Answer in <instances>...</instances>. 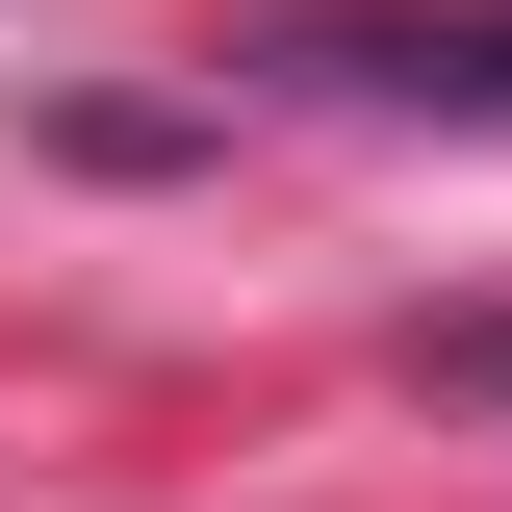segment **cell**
Masks as SVG:
<instances>
[{
	"mask_svg": "<svg viewBox=\"0 0 512 512\" xmlns=\"http://www.w3.org/2000/svg\"><path fill=\"white\" fill-rule=\"evenodd\" d=\"M282 103H410V128H512V0H308L256 26Z\"/></svg>",
	"mask_w": 512,
	"mask_h": 512,
	"instance_id": "1",
	"label": "cell"
},
{
	"mask_svg": "<svg viewBox=\"0 0 512 512\" xmlns=\"http://www.w3.org/2000/svg\"><path fill=\"white\" fill-rule=\"evenodd\" d=\"M410 384H461V410H512V308H410Z\"/></svg>",
	"mask_w": 512,
	"mask_h": 512,
	"instance_id": "2",
	"label": "cell"
}]
</instances>
